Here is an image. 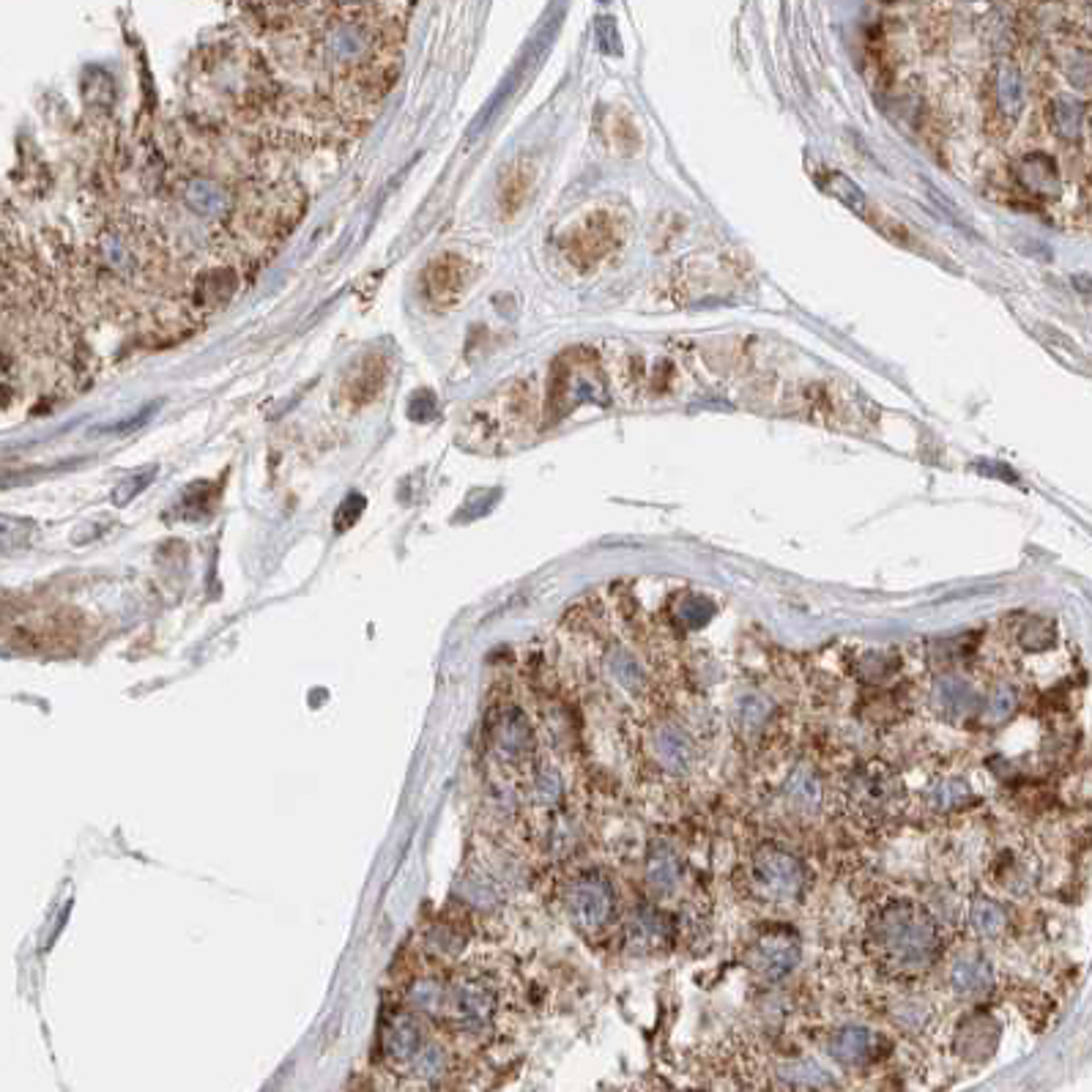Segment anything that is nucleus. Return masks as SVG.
I'll list each match as a JSON object with an SVG mask.
<instances>
[{"label":"nucleus","mask_w":1092,"mask_h":1092,"mask_svg":"<svg viewBox=\"0 0 1092 1092\" xmlns=\"http://www.w3.org/2000/svg\"><path fill=\"white\" fill-rule=\"evenodd\" d=\"M877 1046L879 1038L869 1027H840L838 1033L829 1038L827 1052L835 1063L854 1068V1065H866L869 1060H874Z\"/></svg>","instance_id":"2eb2a0df"},{"label":"nucleus","mask_w":1092,"mask_h":1092,"mask_svg":"<svg viewBox=\"0 0 1092 1092\" xmlns=\"http://www.w3.org/2000/svg\"><path fill=\"white\" fill-rule=\"evenodd\" d=\"M783 797H786L791 808L800 810V813H816L821 808V802H824V783H821L819 772L808 767V764L794 767L786 783H783Z\"/></svg>","instance_id":"dca6fc26"},{"label":"nucleus","mask_w":1092,"mask_h":1092,"mask_svg":"<svg viewBox=\"0 0 1092 1092\" xmlns=\"http://www.w3.org/2000/svg\"><path fill=\"white\" fill-rule=\"evenodd\" d=\"M819 184L824 186V192H829V195H835L840 197L843 203L854 211V214H860L863 219L869 224H874L877 227L879 233H885L890 236L893 242H898V245H909V230L904 227L901 222H896L893 216L888 214V211H882V208H874V205L866 200V195L860 192V186H854L848 178H843L840 173H824V178H819Z\"/></svg>","instance_id":"9d476101"},{"label":"nucleus","mask_w":1092,"mask_h":1092,"mask_svg":"<svg viewBox=\"0 0 1092 1092\" xmlns=\"http://www.w3.org/2000/svg\"><path fill=\"white\" fill-rule=\"evenodd\" d=\"M534 186V170L528 165H512L507 170V176L501 178V189H498V205L507 216L517 214L523 203L528 200V192Z\"/></svg>","instance_id":"aec40b11"},{"label":"nucleus","mask_w":1092,"mask_h":1092,"mask_svg":"<svg viewBox=\"0 0 1092 1092\" xmlns=\"http://www.w3.org/2000/svg\"><path fill=\"white\" fill-rule=\"evenodd\" d=\"M630 216L614 203L595 205L578 216L562 236V253L578 272H595L608 264L627 242Z\"/></svg>","instance_id":"7ed1b4c3"},{"label":"nucleus","mask_w":1092,"mask_h":1092,"mask_svg":"<svg viewBox=\"0 0 1092 1092\" xmlns=\"http://www.w3.org/2000/svg\"><path fill=\"white\" fill-rule=\"evenodd\" d=\"M614 885L603 874H581L567 890V912L578 928L595 934L614 915Z\"/></svg>","instance_id":"39448f33"},{"label":"nucleus","mask_w":1092,"mask_h":1092,"mask_svg":"<svg viewBox=\"0 0 1092 1092\" xmlns=\"http://www.w3.org/2000/svg\"><path fill=\"white\" fill-rule=\"evenodd\" d=\"M898 794H901V783L885 767H863L851 775V783H848L851 808L866 819H885L890 810L896 808Z\"/></svg>","instance_id":"0eeeda50"},{"label":"nucleus","mask_w":1092,"mask_h":1092,"mask_svg":"<svg viewBox=\"0 0 1092 1092\" xmlns=\"http://www.w3.org/2000/svg\"><path fill=\"white\" fill-rule=\"evenodd\" d=\"M772 713H775V704H772L767 695H761V692H748V695H742L740 701H737L734 721H737V726H740L745 734H756L767 726Z\"/></svg>","instance_id":"4be33fe9"},{"label":"nucleus","mask_w":1092,"mask_h":1092,"mask_svg":"<svg viewBox=\"0 0 1092 1092\" xmlns=\"http://www.w3.org/2000/svg\"><path fill=\"white\" fill-rule=\"evenodd\" d=\"M534 729L520 707H501L490 723V748L496 759L507 767L526 764L534 753Z\"/></svg>","instance_id":"423d86ee"},{"label":"nucleus","mask_w":1092,"mask_h":1092,"mask_svg":"<svg viewBox=\"0 0 1092 1092\" xmlns=\"http://www.w3.org/2000/svg\"><path fill=\"white\" fill-rule=\"evenodd\" d=\"M652 751L657 764L665 772L676 775V778L690 775L692 767H695V742L684 729L671 726V723H663V726L654 729Z\"/></svg>","instance_id":"f8f14e48"},{"label":"nucleus","mask_w":1092,"mask_h":1092,"mask_svg":"<svg viewBox=\"0 0 1092 1092\" xmlns=\"http://www.w3.org/2000/svg\"><path fill=\"white\" fill-rule=\"evenodd\" d=\"M994 985V969L983 956H961L950 966V988L956 996H980L991 991Z\"/></svg>","instance_id":"a211bd4d"},{"label":"nucleus","mask_w":1092,"mask_h":1092,"mask_svg":"<svg viewBox=\"0 0 1092 1092\" xmlns=\"http://www.w3.org/2000/svg\"><path fill=\"white\" fill-rule=\"evenodd\" d=\"M30 534V523H22V520H11V517L0 515V548H14L25 542Z\"/></svg>","instance_id":"7c9ffc66"},{"label":"nucleus","mask_w":1092,"mask_h":1092,"mask_svg":"<svg viewBox=\"0 0 1092 1092\" xmlns=\"http://www.w3.org/2000/svg\"><path fill=\"white\" fill-rule=\"evenodd\" d=\"M1016 707H1019V695H1016L1013 687H1010V684H996L994 690L988 692V698H985L983 721L988 723V726H999V723H1004L1016 713Z\"/></svg>","instance_id":"bb28decb"},{"label":"nucleus","mask_w":1092,"mask_h":1092,"mask_svg":"<svg viewBox=\"0 0 1092 1092\" xmlns=\"http://www.w3.org/2000/svg\"><path fill=\"white\" fill-rule=\"evenodd\" d=\"M608 671L616 679V684L627 692L641 695L646 690V673L641 671V665L635 663L633 654H627L624 649H614L608 654Z\"/></svg>","instance_id":"393cba45"},{"label":"nucleus","mask_w":1092,"mask_h":1092,"mask_svg":"<svg viewBox=\"0 0 1092 1092\" xmlns=\"http://www.w3.org/2000/svg\"><path fill=\"white\" fill-rule=\"evenodd\" d=\"M531 797H534L536 805L542 808H557L562 797H565V780H562V772L542 761L534 770V778H531Z\"/></svg>","instance_id":"b1692460"},{"label":"nucleus","mask_w":1092,"mask_h":1092,"mask_svg":"<svg viewBox=\"0 0 1092 1092\" xmlns=\"http://www.w3.org/2000/svg\"><path fill=\"white\" fill-rule=\"evenodd\" d=\"M926 797L934 810H958L964 808L966 802H972V789L961 778H942L931 783Z\"/></svg>","instance_id":"5701e85b"},{"label":"nucleus","mask_w":1092,"mask_h":1092,"mask_svg":"<svg viewBox=\"0 0 1092 1092\" xmlns=\"http://www.w3.org/2000/svg\"><path fill=\"white\" fill-rule=\"evenodd\" d=\"M780 1076H783V1087H794V1090H832L835 1087V1079L813 1060H794L783 1068Z\"/></svg>","instance_id":"412c9836"},{"label":"nucleus","mask_w":1092,"mask_h":1092,"mask_svg":"<svg viewBox=\"0 0 1092 1092\" xmlns=\"http://www.w3.org/2000/svg\"><path fill=\"white\" fill-rule=\"evenodd\" d=\"M751 882L756 893L767 901H794L805 890L808 871L789 848L767 843L756 848L751 857Z\"/></svg>","instance_id":"20e7f679"},{"label":"nucleus","mask_w":1092,"mask_h":1092,"mask_svg":"<svg viewBox=\"0 0 1092 1092\" xmlns=\"http://www.w3.org/2000/svg\"><path fill=\"white\" fill-rule=\"evenodd\" d=\"M871 945L890 972L915 975L939 958L942 936L926 907L909 898H898L885 904L871 920Z\"/></svg>","instance_id":"f257e3e1"},{"label":"nucleus","mask_w":1092,"mask_h":1092,"mask_svg":"<svg viewBox=\"0 0 1092 1092\" xmlns=\"http://www.w3.org/2000/svg\"><path fill=\"white\" fill-rule=\"evenodd\" d=\"M679 874H682V866H679L676 851L663 840L652 843L646 854V885L654 896H671L679 885Z\"/></svg>","instance_id":"f3484780"},{"label":"nucleus","mask_w":1092,"mask_h":1092,"mask_svg":"<svg viewBox=\"0 0 1092 1092\" xmlns=\"http://www.w3.org/2000/svg\"><path fill=\"white\" fill-rule=\"evenodd\" d=\"M999 1022L985 1010H975L961 1019L956 1030V1052L964 1057L966 1063H983L999 1046Z\"/></svg>","instance_id":"9b49d317"},{"label":"nucleus","mask_w":1092,"mask_h":1092,"mask_svg":"<svg viewBox=\"0 0 1092 1092\" xmlns=\"http://www.w3.org/2000/svg\"><path fill=\"white\" fill-rule=\"evenodd\" d=\"M931 704L945 721L958 723L975 713L977 692L964 676H939L931 687Z\"/></svg>","instance_id":"ddd939ff"},{"label":"nucleus","mask_w":1092,"mask_h":1092,"mask_svg":"<svg viewBox=\"0 0 1092 1092\" xmlns=\"http://www.w3.org/2000/svg\"><path fill=\"white\" fill-rule=\"evenodd\" d=\"M673 939L671 920L654 907H638L627 920V942L635 950H660Z\"/></svg>","instance_id":"4468645a"},{"label":"nucleus","mask_w":1092,"mask_h":1092,"mask_svg":"<svg viewBox=\"0 0 1092 1092\" xmlns=\"http://www.w3.org/2000/svg\"><path fill=\"white\" fill-rule=\"evenodd\" d=\"M471 274L468 261L458 255H441L422 274V293L439 310L455 307L471 285Z\"/></svg>","instance_id":"1a4fd4ad"},{"label":"nucleus","mask_w":1092,"mask_h":1092,"mask_svg":"<svg viewBox=\"0 0 1092 1092\" xmlns=\"http://www.w3.org/2000/svg\"><path fill=\"white\" fill-rule=\"evenodd\" d=\"M715 616V603L710 597L704 595H684L676 605V619L687 627V630H701L704 624L710 622Z\"/></svg>","instance_id":"cd10ccee"},{"label":"nucleus","mask_w":1092,"mask_h":1092,"mask_svg":"<svg viewBox=\"0 0 1092 1092\" xmlns=\"http://www.w3.org/2000/svg\"><path fill=\"white\" fill-rule=\"evenodd\" d=\"M802 958V945L800 936L794 934L791 928H770L767 934H761L753 945L751 966L756 969V975L761 980H783L786 975L794 972V966L800 964Z\"/></svg>","instance_id":"6e6552de"},{"label":"nucleus","mask_w":1092,"mask_h":1092,"mask_svg":"<svg viewBox=\"0 0 1092 1092\" xmlns=\"http://www.w3.org/2000/svg\"><path fill=\"white\" fill-rule=\"evenodd\" d=\"M896 1022L907 1030H923L928 1022V1004L923 1002H901L896 1010Z\"/></svg>","instance_id":"c756f323"},{"label":"nucleus","mask_w":1092,"mask_h":1092,"mask_svg":"<svg viewBox=\"0 0 1092 1092\" xmlns=\"http://www.w3.org/2000/svg\"><path fill=\"white\" fill-rule=\"evenodd\" d=\"M1022 644L1030 652H1044L1054 644V624L1049 619H1030L1022 630Z\"/></svg>","instance_id":"c85d7f7f"},{"label":"nucleus","mask_w":1092,"mask_h":1092,"mask_svg":"<svg viewBox=\"0 0 1092 1092\" xmlns=\"http://www.w3.org/2000/svg\"><path fill=\"white\" fill-rule=\"evenodd\" d=\"M969 926L980 939H999L1007 931V912L994 898L975 896L969 904Z\"/></svg>","instance_id":"6ab92c4d"},{"label":"nucleus","mask_w":1092,"mask_h":1092,"mask_svg":"<svg viewBox=\"0 0 1092 1092\" xmlns=\"http://www.w3.org/2000/svg\"><path fill=\"white\" fill-rule=\"evenodd\" d=\"M380 383H383V370H380V361L367 359V361H364V367H359V370L353 372L351 380H348V386H345V389L351 392L353 401H356V403H370L372 395H378Z\"/></svg>","instance_id":"a878e982"},{"label":"nucleus","mask_w":1092,"mask_h":1092,"mask_svg":"<svg viewBox=\"0 0 1092 1092\" xmlns=\"http://www.w3.org/2000/svg\"><path fill=\"white\" fill-rule=\"evenodd\" d=\"M498 988L490 977L479 972H460L458 977L441 985V999L436 1013L425 1022H436L444 1030L474 1038L493 1030L498 1016Z\"/></svg>","instance_id":"f03ea898"}]
</instances>
